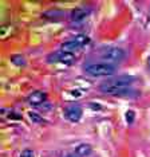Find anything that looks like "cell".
I'll use <instances>...</instances> for the list:
<instances>
[{
	"mask_svg": "<svg viewBox=\"0 0 150 157\" xmlns=\"http://www.w3.org/2000/svg\"><path fill=\"white\" fill-rule=\"evenodd\" d=\"M134 78L131 75H119L115 77L113 79H109L99 86V90L106 94H111V95H119L123 94L129 87L131 86Z\"/></svg>",
	"mask_w": 150,
	"mask_h": 157,
	"instance_id": "cell-1",
	"label": "cell"
},
{
	"mask_svg": "<svg viewBox=\"0 0 150 157\" xmlns=\"http://www.w3.org/2000/svg\"><path fill=\"white\" fill-rule=\"evenodd\" d=\"M117 67L113 63L107 62H99V63H91L84 69V71L91 77H107L115 73Z\"/></svg>",
	"mask_w": 150,
	"mask_h": 157,
	"instance_id": "cell-2",
	"label": "cell"
},
{
	"mask_svg": "<svg viewBox=\"0 0 150 157\" xmlns=\"http://www.w3.org/2000/svg\"><path fill=\"white\" fill-rule=\"evenodd\" d=\"M88 43H90V39L86 35H77V36H73L69 40L63 42L62 43V51H66V52H74L79 51L83 47H86Z\"/></svg>",
	"mask_w": 150,
	"mask_h": 157,
	"instance_id": "cell-3",
	"label": "cell"
},
{
	"mask_svg": "<svg viewBox=\"0 0 150 157\" xmlns=\"http://www.w3.org/2000/svg\"><path fill=\"white\" fill-rule=\"evenodd\" d=\"M101 56L107 63H119L125 58V51L119 47H109L103 50Z\"/></svg>",
	"mask_w": 150,
	"mask_h": 157,
	"instance_id": "cell-4",
	"label": "cell"
},
{
	"mask_svg": "<svg viewBox=\"0 0 150 157\" xmlns=\"http://www.w3.org/2000/svg\"><path fill=\"white\" fill-rule=\"evenodd\" d=\"M75 59V55L71 52H66V51H56L52 52L47 56V60L51 63H64V65H71Z\"/></svg>",
	"mask_w": 150,
	"mask_h": 157,
	"instance_id": "cell-5",
	"label": "cell"
},
{
	"mask_svg": "<svg viewBox=\"0 0 150 157\" xmlns=\"http://www.w3.org/2000/svg\"><path fill=\"white\" fill-rule=\"evenodd\" d=\"M82 108L78 105H74V106H69L66 110H64V117L66 120H69L70 122H78L82 117Z\"/></svg>",
	"mask_w": 150,
	"mask_h": 157,
	"instance_id": "cell-6",
	"label": "cell"
},
{
	"mask_svg": "<svg viewBox=\"0 0 150 157\" xmlns=\"http://www.w3.org/2000/svg\"><path fill=\"white\" fill-rule=\"evenodd\" d=\"M46 98H47L46 93H43L40 90H36V91L31 93V94L28 95L27 101H28V103H31L32 106H39V105H42V103L46 101Z\"/></svg>",
	"mask_w": 150,
	"mask_h": 157,
	"instance_id": "cell-7",
	"label": "cell"
},
{
	"mask_svg": "<svg viewBox=\"0 0 150 157\" xmlns=\"http://www.w3.org/2000/svg\"><path fill=\"white\" fill-rule=\"evenodd\" d=\"M91 10L90 8H77L71 12V20L74 22H83V20L90 15Z\"/></svg>",
	"mask_w": 150,
	"mask_h": 157,
	"instance_id": "cell-8",
	"label": "cell"
},
{
	"mask_svg": "<svg viewBox=\"0 0 150 157\" xmlns=\"http://www.w3.org/2000/svg\"><path fill=\"white\" fill-rule=\"evenodd\" d=\"M73 152H74V155L77 157H87V156L91 155L92 148L88 144H79Z\"/></svg>",
	"mask_w": 150,
	"mask_h": 157,
	"instance_id": "cell-9",
	"label": "cell"
},
{
	"mask_svg": "<svg viewBox=\"0 0 150 157\" xmlns=\"http://www.w3.org/2000/svg\"><path fill=\"white\" fill-rule=\"evenodd\" d=\"M19 157H35V153H34V151H31V149H26V151L21 152V155Z\"/></svg>",
	"mask_w": 150,
	"mask_h": 157,
	"instance_id": "cell-10",
	"label": "cell"
},
{
	"mask_svg": "<svg viewBox=\"0 0 150 157\" xmlns=\"http://www.w3.org/2000/svg\"><path fill=\"white\" fill-rule=\"evenodd\" d=\"M12 62H15V65H17V66L24 65V59L21 58V56H12Z\"/></svg>",
	"mask_w": 150,
	"mask_h": 157,
	"instance_id": "cell-11",
	"label": "cell"
},
{
	"mask_svg": "<svg viewBox=\"0 0 150 157\" xmlns=\"http://www.w3.org/2000/svg\"><path fill=\"white\" fill-rule=\"evenodd\" d=\"M133 116H134V113H133V112H127V113H126L127 122H131V121H133Z\"/></svg>",
	"mask_w": 150,
	"mask_h": 157,
	"instance_id": "cell-12",
	"label": "cell"
},
{
	"mask_svg": "<svg viewBox=\"0 0 150 157\" xmlns=\"http://www.w3.org/2000/svg\"><path fill=\"white\" fill-rule=\"evenodd\" d=\"M66 157H77V156H75V155H74V152H71V153H70V155H67Z\"/></svg>",
	"mask_w": 150,
	"mask_h": 157,
	"instance_id": "cell-13",
	"label": "cell"
},
{
	"mask_svg": "<svg viewBox=\"0 0 150 157\" xmlns=\"http://www.w3.org/2000/svg\"><path fill=\"white\" fill-rule=\"evenodd\" d=\"M148 67H149V70H150V58H149V60H148Z\"/></svg>",
	"mask_w": 150,
	"mask_h": 157,
	"instance_id": "cell-14",
	"label": "cell"
}]
</instances>
